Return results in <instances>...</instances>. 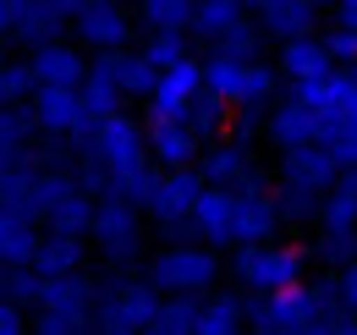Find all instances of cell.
Segmentation results:
<instances>
[{
  "label": "cell",
  "mask_w": 357,
  "mask_h": 335,
  "mask_svg": "<svg viewBox=\"0 0 357 335\" xmlns=\"http://www.w3.org/2000/svg\"><path fill=\"white\" fill-rule=\"evenodd\" d=\"M204 94H215L220 105H231V116H242V110H275L280 105V72H275V61L204 55Z\"/></svg>",
  "instance_id": "cell-1"
},
{
  "label": "cell",
  "mask_w": 357,
  "mask_h": 335,
  "mask_svg": "<svg viewBox=\"0 0 357 335\" xmlns=\"http://www.w3.org/2000/svg\"><path fill=\"white\" fill-rule=\"evenodd\" d=\"M143 281L160 297H209L220 292V253L204 242H165L143 264Z\"/></svg>",
  "instance_id": "cell-2"
},
{
  "label": "cell",
  "mask_w": 357,
  "mask_h": 335,
  "mask_svg": "<svg viewBox=\"0 0 357 335\" xmlns=\"http://www.w3.org/2000/svg\"><path fill=\"white\" fill-rule=\"evenodd\" d=\"M165 297L154 292L143 275H105L99 281V308H93V330L99 335H137L154 330Z\"/></svg>",
  "instance_id": "cell-3"
},
{
  "label": "cell",
  "mask_w": 357,
  "mask_h": 335,
  "mask_svg": "<svg viewBox=\"0 0 357 335\" xmlns=\"http://www.w3.org/2000/svg\"><path fill=\"white\" fill-rule=\"evenodd\" d=\"M308 269V248L291 242H259V248H236L231 253V275L248 286V297H280L303 286Z\"/></svg>",
  "instance_id": "cell-4"
},
{
  "label": "cell",
  "mask_w": 357,
  "mask_h": 335,
  "mask_svg": "<svg viewBox=\"0 0 357 335\" xmlns=\"http://www.w3.org/2000/svg\"><path fill=\"white\" fill-rule=\"evenodd\" d=\"M89 242L99 248V264L110 275H132V264H143V209H132L127 198H105L93 209Z\"/></svg>",
  "instance_id": "cell-5"
},
{
  "label": "cell",
  "mask_w": 357,
  "mask_h": 335,
  "mask_svg": "<svg viewBox=\"0 0 357 335\" xmlns=\"http://www.w3.org/2000/svg\"><path fill=\"white\" fill-rule=\"evenodd\" d=\"M77 154L99 160L116 181H121V176H132V170H143V165H154V160H149V126L137 121V116H127V110L93 126L89 137L77 143Z\"/></svg>",
  "instance_id": "cell-6"
},
{
  "label": "cell",
  "mask_w": 357,
  "mask_h": 335,
  "mask_svg": "<svg viewBox=\"0 0 357 335\" xmlns=\"http://www.w3.org/2000/svg\"><path fill=\"white\" fill-rule=\"evenodd\" d=\"M204 176L198 170H160V187L149 198V220L171 237V242H192V214H198V198H204Z\"/></svg>",
  "instance_id": "cell-7"
},
{
  "label": "cell",
  "mask_w": 357,
  "mask_h": 335,
  "mask_svg": "<svg viewBox=\"0 0 357 335\" xmlns=\"http://www.w3.org/2000/svg\"><path fill=\"white\" fill-rule=\"evenodd\" d=\"M132 34H137V17L121 11V6H110V0H89V6H77V17H72V44H77V50H93V55H121V50H132Z\"/></svg>",
  "instance_id": "cell-8"
},
{
  "label": "cell",
  "mask_w": 357,
  "mask_h": 335,
  "mask_svg": "<svg viewBox=\"0 0 357 335\" xmlns=\"http://www.w3.org/2000/svg\"><path fill=\"white\" fill-rule=\"evenodd\" d=\"M28 116H33V126H39V137L72 143V149L93 132V121H89V110H83V94H77V88H33Z\"/></svg>",
  "instance_id": "cell-9"
},
{
  "label": "cell",
  "mask_w": 357,
  "mask_h": 335,
  "mask_svg": "<svg viewBox=\"0 0 357 335\" xmlns=\"http://www.w3.org/2000/svg\"><path fill=\"white\" fill-rule=\"evenodd\" d=\"M77 6L72 0H17V22H11V44H22L28 55H39L50 44H66Z\"/></svg>",
  "instance_id": "cell-10"
},
{
  "label": "cell",
  "mask_w": 357,
  "mask_h": 335,
  "mask_svg": "<svg viewBox=\"0 0 357 335\" xmlns=\"http://www.w3.org/2000/svg\"><path fill=\"white\" fill-rule=\"evenodd\" d=\"M253 22L275 44L319 39V6L313 0H264V6H253Z\"/></svg>",
  "instance_id": "cell-11"
},
{
  "label": "cell",
  "mask_w": 357,
  "mask_h": 335,
  "mask_svg": "<svg viewBox=\"0 0 357 335\" xmlns=\"http://www.w3.org/2000/svg\"><path fill=\"white\" fill-rule=\"evenodd\" d=\"M198 176H204V187H248V181H264V170H259V160H253V149L236 143V137L209 143L204 160H198Z\"/></svg>",
  "instance_id": "cell-12"
},
{
  "label": "cell",
  "mask_w": 357,
  "mask_h": 335,
  "mask_svg": "<svg viewBox=\"0 0 357 335\" xmlns=\"http://www.w3.org/2000/svg\"><path fill=\"white\" fill-rule=\"evenodd\" d=\"M198 94H204V61L192 55V61H181L176 72L160 77L154 99H149V121H187V110H192Z\"/></svg>",
  "instance_id": "cell-13"
},
{
  "label": "cell",
  "mask_w": 357,
  "mask_h": 335,
  "mask_svg": "<svg viewBox=\"0 0 357 335\" xmlns=\"http://www.w3.org/2000/svg\"><path fill=\"white\" fill-rule=\"evenodd\" d=\"M347 170L335 165L330 149H297V154H280V187H297L313 198H330V187L341 181Z\"/></svg>",
  "instance_id": "cell-14"
},
{
  "label": "cell",
  "mask_w": 357,
  "mask_h": 335,
  "mask_svg": "<svg viewBox=\"0 0 357 335\" xmlns=\"http://www.w3.org/2000/svg\"><path fill=\"white\" fill-rule=\"evenodd\" d=\"M192 242L204 248H236V193L231 187H209L198 198V214H192Z\"/></svg>",
  "instance_id": "cell-15"
},
{
  "label": "cell",
  "mask_w": 357,
  "mask_h": 335,
  "mask_svg": "<svg viewBox=\"0 0 357 335\" xmlns=\"http://www.w3.org/2000/svg\"><path fill=\"white\" fill-rule=\"evenodd\" d=\"M264 137H269V149H280V154L319 149V121H313V110L303 99H280V105L264 116Z\"/></svg>",
  "instance_id": "cell-16"
},
{
  "label": "cell",
  "mask_w": 357,
  "mask_h": 335,
  "mask_svg": "<svg viewBox=\"0 0 357 335\" xmlns=\"http://www.w3.org/2000/svg\"><path fill=\"white\" fill-rule=\"evenodd\" d=\"M143 126H149V160H154V170H198L204 143L181 121H143Z\"/></svg>",
  "instance_id": "cell-17"
},
{
  "label": "cell",
  "mask_w": 357,
  "mask_h": 335,
  "mask_svg": "<svg viewBox=\"0 0 357 335\" xmlns=\"http://www.w3.org/2000/svg\"><path fill=\"white\" fill-rule=\"evenodd\" d=\"M275 72H280V83L308 88V83H324V77L335 72V61H330L324 39H297V44H280V55H275Z\"/></svg>",
  "instance_id": "cell-18"
},
{
  "label": "cell",
  "mask_w": 357,
  "mask_h": 335,
  "mask_svg": "<svg viewBox=\"0 0 357 335\" xmlns=\"http://www.w3.org/2000/svg\"><path fill=\"white\" fill-rule=\"evenodd\" d=\"M83 110H89V121H110V116H121V105H127V94L116 83V55H93L89 61V77H83Z\"/></svg>",
  "instance_id": "cell-19"
},
{
  "label": "cell",
  "mask_w": 357,
  "mask_h": 335,
  "mask_svg": "<svg viewBox=\"0 0 357 335\" xmlns=\"http://www.w3.org/2000/svg\"><path fill=\"white\" fill-rule=\"evenodd\" d=\"M28 72H33L39 88H83L89 61H83L77 44H50V50H39V55H28Z\"/></svg>",
  "instance_id": "cell-20"
},
{
  "label": "cell",
  "mask_w": 357,
  "mask_h": 335,
  "mask_svg": "<svg viewBox=\"0 0 357 335\" xmlns=\"http://www.w3.org/2000/svg\"><path fill=\"white\" fill-rule=\"evenodd\" d=\"M33 275L39 281H66V275H89V242L83 237H50L33 253Z\"/></svg>",
  "instance_id": "cell-21"
},
{
  "label": "cell",
  "mask_w": 357,
  "mask_h": 335,
  "mask_svg": "<svg viewBox=\"0 0 357 335\" xmlns=\"http://www.w3.org/2000/svg\"><path fill=\"white\" fill-rule=\"evenodd\" d=\"M93 308H99V281L93 275H66V281H45L33 313H89L93 319Z\"/></svg>",
  "instance_id": "cell-22"
},
{
  "label": "cell",
  "mask_w": 357,
  "mask_h": 335,
  "mask_svg": "<svg viewBox=\"0 0 357 335\" xmlns=\"http://www.w3.org/2000/svg\"><path fill=\"white\" fill-rule=\"evenodd\" d=\"M242 22H253V11L242 6V0H198L192 6V34L187 39H204L209 50L225 39V34H236Z\"/></svg>",
  "instance_id": "cell-23"
},
{
  "label": "cell",
  "mask_w": 357,
  "mask_h": 335,
  "mask_svg": "<svg viewBox=\"0 0 357 335\" xmlns=\"http://www.w3.org/2000/svg\"><path fill=\"white\" fill-rule=\"evenodd\" d=\"M45 242V231L22 214L0 209V269H33V253Z\"/></svg>",
  "instance_id": "cell-24"
},
{
  "label": "cell",
  "mask_w": 357,
  "mask_h": 335,
  "mask_svg": "<svg viewBox=\"0 0 357 335\" xmlns=\"http://www.w3.org/2000/svg\"><path fill=\"white\" fill-rule=\"evenodd\" d=\"M319 237H357V170H347L330 187V198L319 209Z\"/></svg>",
  "instance_id": "cell-25"
},
{
  "label": "cell",
  "mask_w": 357,
  "mask_h": 335,
  "mask_svg": "<svg viewBox=\"0 0 357 335\" xmlns=\"http://www.w3.org/2000/svg\"><path fill=\"white\" fill-rule=\"evenodd\" d=\"M248 325V297L242 292H209L198 313V335H242Z\"/></svg>",
  "instance_id": "cell-26"
},
{
  "label": "cell",
  "mask_w": 357,
  "mask_h": 335,
  "mask_svg": "<svg viewBox=\"0 0 357 335\" xmlns=\"http://www.w3.org/2000/svg\"><path fill=\"white\" fill-rule=\"evenodd\" d=\"M192 6L198 0H143L132 17L143 34H192Z\"/></svg>",
  "instance_id": "cell-27"
},
{
  "label": "cell",
  "mask_w": 357,
  "mask_h": 335,
  "mask_svg": "<svg viewBox=\"0 0 357 335\" xmlns=\"http://www.w3.org/2000/svg\"><path fill=\"white\" fill-rule=\"evenodd\" d=\"M187 132H192V137H198V143H204V149H209V143H220V137H231V105H220V99H215V94H198V99H192V110H187Z\"/></svg>",
  "instance_id": "cell-28"
},
{
  "label": "cell",
  "mask_w": 357,
  "mask_h": 335,
  "mask_svg": "<svg viewBox=\"0 0 357 335\" xmlns=\"http://www.w3.org/2000/svg\"><path fill=\"white\" fill-rule=\"evenodd\" d=\"M160 77H165V72H154L143 50H121V55H116V83H121L127 99H154Z\"/></svg>",
  "instance_id": "cell-29"
},
{
  "label": "cell",
  "mask_w": 357,
  "mask_h": 335,
  "mask_svg": "<svg viewBox=\"0 0 357 335\" xmlns=\"http://www.w3.org/2000/svg\"><path fill=\"white\" fill-rule=\"evenodd\" d=\"M93 209H99L93 198L72 193V198H66V204H61V209L45 220V231H50V237H83V242H89V231H93Z\"/></svg>",
  "instance_id": "cell-30"
},
{
  "label": "cell",
  "mask_w": 357,
  "mask_h": 335,
  "mask_svg": "<svg viewBox=\"0 0 357 335\" xmlns=\"http://www.w3.org/2000/svg\"><path fill=\"white\" fill-rule=\"evenodd\" d=\"M137 50L149 55L154 72H176L181 61H192V39H187V34H143Z\"/></svg>",
  "instance_id": "cell-31"
},
{
  "label": "cell",
  "mask_w": 357,
  "mask_h": 335,
  "mask_svg": "<svg viewBox=\"0 0 357 335\" xmlns=\"http://www.w3.org/2000/svg\"><path fill=\"white\" fill-rule=\"evenodd\" d=\"M198 313H204V297H165L154 330L160 335H198Z\"/></svg>",
  "instance_id": "cell-32"
},
{
  "label": "cell",
  "mask_w": 357,
  "mask_h": 335,
  "mask_svg": "<svg viewBox=\"0 0 357 335\" xmlns=\"http://www.w3.org/2000/svg\"><path fill=\"white\" fill-rule=\"evenodd\" d=\"M33 72H28V55L22 61H0V110H11V105H28L33 99Z\"/></svg>",
  "instance_id": "cell-33"
},
{
  "label": "cell",
  "mask_w": 357,
  "mask_h": 335,
  "mask_svg": "<svg viewBox=\"0 0 357 335\" xmlns=\"http://www.w3.org/2000/svg\"><path fill=\"white\" fill-rule=\"evenodd\" d=\"M209 55H225V61H264V34H259V22H242V28L225 34Z\"/></svg>",
  "instance_id": "cell-34"
},
{
  "label": "cell",
  "mask_w": 357,
  "mask_h": 335,
  "mask_svg": "<svg viewBox=\"0 0 357 335\" xmlns=\"http://www.w3.org/2000/svg\"><path fill=\"white\" fill-rule=\"evenodd\" d=\"M28 330L33 335H99L89 313H33Z\"/></svg>",
  "instance_id": "cell-35"
},
{
  "label": "cell",
  "mask_w": 357,
  "mask_h": 335,
  "mask_svg": "<svg viewBox=\"0 0 357 335\" xmlns=\"http://www.w3.org/2000/svg\"><path fill=\"white\" fill-rule=\"evenodd\" d=\"M319 39H324L330 61H335L341 72H357V34H347V28H330V34H319Z\"/></svg>",
  "instance_id": "cell-36"
},
{
  "label": "cell",
  "mask_w": 357,
  "mask_h": 335,
  "mask_svg": "<svg viewBox=\"0 0 357 335\" xmlns=\"http://www.w3.org/2000/svg\"><path fill=\"white\" fill-rule=\"evenodd\" d=\"M28 319H33V313H22L17 302H0V335H33Z\"/></svg>",
  "instance_id": "cell-37"
},
{
  "label": "cell",
  "mask_w": 357,
  "mask_h": 335,
  "mask_svg": "<svg viewBox=\"0 0 357 335\" xmlns=\"http://www.w3.org/2000/svg\"><path fill=\"white\" fill-rule=\"evenodd\" d=\"M335 292H341V313H352V319H357V264L335 275Z\"/></svg>",
  "instance_id": "cell-38"
},
{
  "label": "cell",
  "mask_w": 357,
  "mask_h": 335,
  "mask_svg": "<svg viewBox=\"0 0 357 335\" xmlns=\"http://www.w3.org/2000/svg\"><path fill=\"white\" fill-rule=\"evenodd\" d=\"M330 17H335V28H347V34H357V0H341V6L330 11Z\"/></svg>",
  "instance_id": "cell-39"
},
{
  "label": "cell",
  "mask_w": 357,
  "mask_h": 335,
  "mask_svg": "<svg viewBox=\"0 0 357 335\" xmlns=\"http://www.w3.org/2000/svg\"><path fill=\"white\" fill-rule=\"evenodd\" d=\"M11 22H17V0H0V39H11Z\"/></svg>",
  "instance_id": "cell-40"
},
{
  "label": "cell",
  "mask_w": 357,
  "mask_h": 335,
  "mask_svg": "<svg viewBox=\"0 0 357 335\" xmlns=\"http://www.w3.org/2000/svg\"><path fill=\"white\" fill-rule=\"evenodd\" d=\"M6 281H11V269H0V302H6Z\"/></svg>",
  "instance_id": "cell-41"
},
{
  "label": "cell",
  "mask_w": 357,
  "mask_h": 335,
  "mask_svg": "<svg viewBox=\"0 0 357 335\" xmlns=\"http://www.w3.org/2000/svg\"><path fill=\"white\" fill-rule=\"evenodd\" d=\"M352 264H357V248H352Z\"/></svg>",
  "instance_id": "cell-42"
},
{
  "label": "cell",
  "mask_w": 357,
  "mask_h": 335,
  "mask_svg": "<svg viewBox=\"0 0 357 335\" xmlns=\"http://www.w3.org/2000/svg\"><path fill=\"white\" fill-rule=\"evenodd\" d=\"M0 61H6V55H0Z\"/></svg>",
  "instance_id": "cell-43"
}]
</instances>
